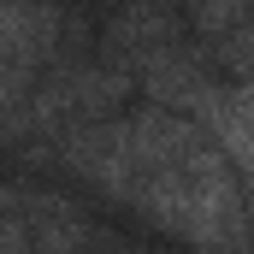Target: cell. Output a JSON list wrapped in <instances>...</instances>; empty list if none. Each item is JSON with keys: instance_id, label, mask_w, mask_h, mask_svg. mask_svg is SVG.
<instances>
[{"instance_id": "1", "label": "cell", "mask_w": 254, "mask_h": 254, "mask_svg": "<svg viewBox=\"0 0 254 254\" xmlns=\"http://www.w3.org/2000/svg\"><path fill=\"white\" fill-rule=\"evenodd\" d=\"M207 125H213V136L225 142V154H231V160H243V166L254 172V83L219 89V101H213Z\"/></svg>"}, {"instance_id": "2", "label": "cell", "mask_w": 254, "mask_h": 254, "mask_svg": "<svg viewBox=\"0 0 254 254\" xmlns=\"http://www.w3.org/2000/svg\"><path fill=\"white\" fill-rule=\"evenodd\" d=\"M0 254H36V243H30V219L18 213V201H12L6 184H0Z\"/></svg>"}, {"instance_id": "3", "label": "cell", "mask_w": 254, "mask_h": 254, "mask_svg": "<svg viewBox=\"0 0 254 254\" xmlns=\"http://www.w3.org/2000/svg\"><path fill=\"white\" fill-rule=\"evenodd\" d=\"M249 48H254V24H249Z\"/></svg>"}]
</instances>
